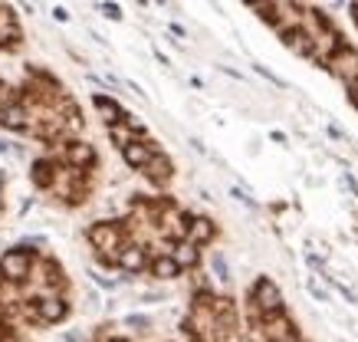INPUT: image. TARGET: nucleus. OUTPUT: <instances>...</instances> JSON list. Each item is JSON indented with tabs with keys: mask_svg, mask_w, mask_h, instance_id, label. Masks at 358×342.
<instances>
[{
	"mask_svg": "<svg viewBox=\"0 0 358 342\" xmlns=\"http://www.w3.org/2000/svg\"><path fill=\"white\" fill-rule=\"evenodd\" d=\"M250 303H253V309H257L260 316L282 313V293L270 276H260V280L253 283V290H250Z\"/></svg>",
	"mask_w": 358,
	"mask_h": 342,
	"instance_id": "nucleus-1",
	"label": "nucleus"
},
{
	"mask_svg": "<svg viewBox=\"0 0 358 342\" xmlns=\"http://www.w3.org/2000/svg\"><path fill=\"white\" fill-rule=\"evenodd\" d=\"M89 243L102 250V254H109V250H122L125 247V234L115 221H99L89 227Z\"/></svg>",
	"mask_w": 358,
	"mask_h": 342,
	"instance_id": "nucleus-2",
	"label": "nucleus"
},
{
	"mask_svg": "<svg viewBox=\"0 0 358 342\" xmlns=\"http://www.w3.org/2000/svg\"><path fill=\"white\" fill-rule=\"evenodd\" d=\"M158 152H162L158 142H152V138H135V142H129L122 148V162H125L131 171H145L148 162H152Z\"/></svg>",
	"mask_w": 358,
	"mask_h": 342,
	"instance_id": "nucleus-3",
	"label": "nucleus"
},
{
	"mask_svg": "<svg viewBox=\"0 0 358 342\" xmlns=\"http://www.w3.org/2000/svg\"><path fill=\"white\" fill-rule=\"evenodd\" d=\"M115 257H119V266L129 276H135V273H141V270L152 266V257H148V247H145V243H125Z\"/></svg>",
	"mask_w": 358,
	"mask_h": 342,
	"instance_id": "nucleus-4",
	"label": "nucleus"
},
{
	"mask_svg": "<svg viewBox=\"0 0 358 342\" xmlns=\"http://www.w3.org/2000/svg\"><path fill=\"white\" fill-rule=\"evenodd\" d=\"M217 237V221L207 218V214H191V224H187V234L185 241L197 243V247H210Z\"/></svg>",
	"mask_w": 358,
	"mask_h": 342,
	"instance_id": "nucleus-5",
	"label": "nucleus"
},
{
	"mask_svg": "<svg viewBox=\"0 0 358 342\" xmlns=\"http://www.w3.org/2000/svg\"><path fill=\"white\" fill-rule=\"evenodd\" d=\"M329 69H332L336 76H342L345 83H352V79L358 76V53L348 43H342L336 53L329 56Z\"/></svg>",
	"mask_w": 358,
	"mask_h": 342,
	"instance_id": "nucleus-6",
	"label": "nucleus"
},
{
	"mask_svg": "<svg viewBox=\"0 0 358 342\" xmlns=\"http://www.w3.org/2000/svg\"><path fill=\"white\" fill-rule=\"evenodd\" d=\"M280 34H282V43L289 46L293 53L306 56V59H315V56H319V50H315V40L306 34V30H299V27H282Z\"/></svg>",
	"mask_w": 358,
	"mask_h": 342,
	"instance_id": "nucleus-7",
	"label": "nucleus"
},
{
	"mask_svg": "<svg viewBox=\"0 0 358 342\" xmlns=\"http://www.w3.org/2000/svg\"><path fill=\"white\" fill-rule=\"evenodd\" d=\"M30 270V254L17 247V250H7V254L0 257V273L7 276V280H23Z\"/></svg>",
	"mask_w": 358,
	"mask_h": 342,
	"instance_id": "nucleus-8",
	"label": "nucleus"
},
{
	"mask_svg": "<svg viewBox=\"0 0 358 342\" xmlns=\"http://www.w3.org/2000/svg\"><path fill=\"white\" fill-rule=\"evenodd\" d=\"M148 273H152L155 280H178V276L185 273V270H181V264L174 260L171 250H158V254L152 257V266H148Z\"/></svg>",
	"mask_w": 358,
	"mask_h": 342,
	"instance_id": "nucleus-9",
	"label": "nucleus"
},
{
	"mask_svg": "<svg viewBox=\"0 0 358 342\" xmlns=\"http://www.w3.org/2000/svg\"><path fill=\"white\" fill-rule=\"evenodd\" d=\"M141 175L148 178L152 185H158V188H164V185H168V181H171V178H174V162H171V158H168V155H164V152H158V155H155V158H152V162H148V168H145Z\"/></svg>",
	"mask_w": 358,
	"mask_h": 342,
	"instance_id": "nucleus-10",
	"label": "nucleus"
},
{
	"mask_svg": "<svg viewBox=\"0 0 358 342\" xmlns=\"http://www.w3.org/2000/svg\"><path fill=\"white\" fill-rule=\"evenodd\" d=\"M66 162L73 168H92L96 165V148L89 142H73L66 148Z\"/></svg>",
	"mask_w": 358,
	"mask_h": 342,
	"instance_id": "nucleus-11",
	"label": "nucleus"
},
{
	"mask_svg": "<svg viewBox=\"0 0 358 342\" xmlns=\"http://www.w3.org/2000/svg\"><path fill=\"white\" fill-rule=\"evenodd\" d=\"M171 254H174V260L181 264V270H194V266L201 264V247H197V243H191V241L171 243Z\"/></svg>",
	"mask_w": 358,
	"mask_h": 342,
	"instance_id": "nucleus-12",
	"label": "nucleus"
},
{
	"mask_svg": "<svg viewBox=\"0 0 358 342\" xmlns=\"http://www.w3.org/2000/svg\"><path fill=\"white\" fill-rule=\"evenodd\" d=\"M106 129H109V138H112V145H115L119 152H122V148H125L129 142L141 138V135L135 132V125L129 122V112H125V119H122V122H112V125H106Z\"/></svg>",
	"mask_w": 358,
	"mask_h": 342,
	"instance_id": "nucleus-13",
	"label": "nucleus"
},
{
	"mask_svg": "<svg viewBox=\"0 0 358 342\" xmlns=\"http://www.w3.org/2000/svg\"><path fill=\"white\" fill-rule=\"evenodd\" d=\"M96 109H99V115L106 119V125H112V122H122L125 119V109H122L115 99H109V96H96Z\"/></svg>",
	"mask_w": 358,
	"mask_h": 342,
	"instance_id": "nucleus-14",
	"label": "nucleus"
},
{
	"mask_svg": "<svg viewBox=\"0 0 358 342\" xmlns=\"http://www.w3.org/2000/svg\"><path fill=\"white\" fill-rule=\"evenodd\" d=\"M0 125H3V129H13V132L23 129V125H27L23 106H3V109H0Z\"/></svg>",
	"mask_w": 358,
	"mask_h": 342,
	"instance_id": "nucleus-15",
	"label": "nucleus"
},
{
	"mask_svg": "<svg viewBox=\"0 0 358 342\" xmlns=\"http://www.w3.org/2000/svg\"><path fill=\"white\" fill-rule=\"evenodd\" d=\"M210 273H214V280L224 283V287L230 283V264H227V254H224V250H214V254H210Z\"/></svg>",
	"mask_w": 358,
	"mask_h": 342,
	"instance_id": "nucleus-16",
	"label": "nucleus"
},
{
	"mask_svg": "<svg viewBox=\"0 0 358 342\" xmlns=\"http://www.w3.org/2000/svg\"><path fill=\"white\" fill-rule=\"evenodd\" d=\"M40 316H43L46 322L63 320V316H66V303H63V299H43V303H40Z\"/></svg>",
	"mask_w": 358,
	"mask_h": 342,
	"instance_id": "nucleus-17",
	"label": "nucleus"
},
{
	"mask_svg": "<svg viewBox=\"0 0 358 342\" xmlns=\"http://www.w3.org/2000/svg\"><path fill=\"white\" fill-rule=\"evenodd\" d=\"M230 198L237 201V204H243V208H247V211H260V204H257V201L250 198V194H247V191H243V188H237V185L230 188Z\"/></svg>",
	"mask_w": 358,
	"mask_h": 342,
	"instance_id": "nucleus-18",
	"label": "nucleus"
},
{
	"mask_svg": "<svg viewBox=\"0 0 358 342\" xmlns=\"http://www.w3.org/2000/svg\"><path fill=\"white\" fill-rule=\"evenodd\" d=\"M306 290H309V293H313L319 303H329V290L319 287V280H315V276H309V280H306Z\"/></svg>",
	"mask_w": 358,
	"mask_h": 342,
	"instance_id": "nucleus-19",
	"label": "nucleus"
},
{
	"mask_svg": "<svg viewBox=\"0 0 358 342\" xmlns=\"http://www.w3.org/2000/svg\"><path fill=\"white\" fill-rule=\"evenodd\" d=\"M129 326H135V329H148V326H152V320H148V316H129Z\"/></svg>",
	"mask_w": 358,
	"mask_h": 342,
	"instance_id": "nucleus-20",
	"label": "nucleus"
},
{
	"mask_svg": "<svg viewBox=\"0 0 358 342\" xmlns=\"http://www.w3.org/2000/svg\"><path fill=\"white\" fill-rule=\"evenodd\" d=\"M326 132H329V138H336V142H348V135L342 132V129H338V125H329Z\"/></svg>",
	"mask_w": 358,
	"mask_h": 342,
	"instance_id": "nucleus-21",
	"label": "nucleus"
},
{
	"mask_svg": "<svg viewBox=\"0 0 358 342\" xmlns=\"http://www.w3.org/2000/svg\"><path fill=\"white\" fill-rule=\"evenodd\" d=\"M102 10H106V17H112V20H122V10L115 3H102Z\"/></svg>",
	"mask_w": 358,
	"mask_h": 342,
	"instance_id": "nucleus-22",
	"label": "nucleus"
},
{
	"mask_svg": "<svg viewBox=\"0 0 358 342\" xmlns=\"http://www.w3.org/2000/svg\"><path fill=\"white\" fill-rule=\"evenodd\" d=\"M187 145H191V148H194L197 155H207V148H204V142H201V138H191V142H187Z\"/></svg>",
	"mask_w": 358,
	"mask_h": 342,
	"instance_id": "nucleus-23",
	"label": "nucleus"
},
{
	"mask_svg": "<svg viewBox=\"0 0 358 342\" xmlns=\"http://www.w3.org/2000/svg\"><path fill=\"white\" fill-rule=\"evenodd\" d=\"M270 138H273V142H280V145H286V142H289V138H286V135H282V132H270Z\"/></svg>",
	"mask_w": 358,
	"mask_h": 342,
	"instance_id": "nucleus-24",
	"label": "nucleus"
},
{
	"mask_svg": "<svg viewBox=\"0 0 358 342\" xmlns=\"http://www.w3.org/2000/svg\"><path fill=\"white\" fill-rule=\"evenodd\" d=\"M286 342H299V339H296V336H293V339H286Z\"/></svg>",
	"mask_w": 358,
	"mask_h": 342,
	"instance_id": "nucleus-25",
	"label": "nucleus"
},
{
	"mask_svg": "<svg viewBox=\"0 0 358 342\" xmlns=\"http://www.w3.org/2000/svg\"><path fill=\"white\" fill-rule=\"evenodd\" d=\"M243 3H257V0H243Z\"/></svg>",
	"mask_w": 358,
	"mask_h": 342,
	"instance_id": "nucleus-26",
	"label": "nucleus"
},
{
	"mask_svg": "<svg viewBox=\"0 0 358 342\" xmlns=\"http://www.w3.org/2000/svg\"><path fill=\"white\" fill-rule=\"evenodd\" d=\"M0 188H3V175H0Z\"/></svg>",
	"mask_w": 358,
	"mask_h": 342,
	"instance_id": "nucleus-27",
	"label": "nucleus"
}]
</instances>
